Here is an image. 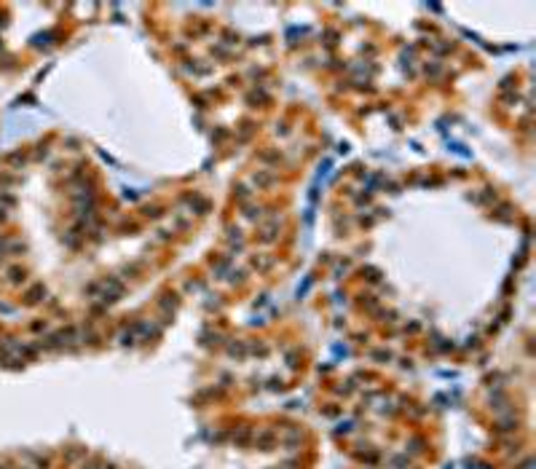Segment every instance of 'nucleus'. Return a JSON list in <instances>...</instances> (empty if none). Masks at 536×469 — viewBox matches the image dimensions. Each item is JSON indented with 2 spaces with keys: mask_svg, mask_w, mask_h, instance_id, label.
<instances>
[{
  "mask_svg": "<svg viewBox=\"0 0 536 469\" xmlns=\"http://www.w3.org/2000/svg\"><path fill=\"white\" fill-rule=\"evenodd\" d=\"M274 442V432H263L260 437H258V445L263 448V450H268V445Z\"/></svg>",
  "mask_w": 536,
  "mask_h": 469,
  "instance_id": "f257e3e1",
  "label": "nucleus"
},
{
  "mask_svg": "<svg viewBox=\"0 0 536 469\" xmlns=\"http://www.w3.org/2000/svg\"><path fill=\"white\" fill-rule=\"evenodd\" d=\"M14 469H32V466H14Z\"/></svg>",
  "mask_w": 536,
  "mask_h": 469,
  "instance_id": "f03ea898",
  "label": "nucleus"
}]
</instances>
